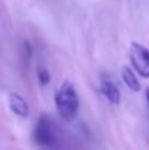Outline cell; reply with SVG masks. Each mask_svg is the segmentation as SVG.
Returning <instances> with one entry per match:
<instances>
[{
  "instance_id": "obj_7",
  "label": "cell",
  "mask_w": 149,
  "mask_h": 150,
  "mask_svg": "<svg viewBox=\"0 0 149 150\" xmlns=\"http://www.w3.org/2000/svg\"><path fill=\"white\" fill-rule=\"evenodd\" d=\"M37 77H38V82H40V85H41V86L48 85L51 77H50V71L47 70V67L40 66V67L37 69Z\"/></svg>"
},
{
  "instance_id": "obj_4",
  "label": "cell",
  "mask_w": 149,
  "mask_h": 150,
  "mask_svg": "<svg viewBox=\"0 0 149 150\" xmlns=\"http://www.w3.org/2000/svg\"><path fill=\"white\" fill-rule=\"evenodd\" d=\"M101 91L104 93V96L110 100L111 103H120V99H121V92L118 89V85L111 80V79H105L102 80L101 83Z\"/></svg>"
},
{
  "instance_id": "obj_6",
  "label": "cell",
  "mask_w": 149,
  "mask_h": 150,
  "mask_svg": "<svg viewBox=\"0 0 149 150\" xmlns=\"http://www.w3.org/2000/svg\"><path fill=\"white\" fill-rule=\"evenodd\" d=\"M121 77H123V82L124 85L133 91V92H139L140 91V83H139V79L136 77V73L129 67V66H124L121 69Z\"/></svg>"
},
{
  "instance_id": "obj_8",
  "label": "cell",
  "mask_w": 149,
  "mask_h": 150,
  "mask_svg": "<svg viewBox=\"0 0 149 150\" xmlns=\"http://www.w3.org/2000/svg\"><path fill=\"white\" fill-rule=\"evenodd\" d=\"M146 100H148V105H149V86H148V89H146Z\"/></svg>"
},
{
  "instance_id": "obj_2",
  "label": "cell",
  "mask_w": 149,
  "mask_h": 150,
  "mask_svg": "<svg viewBox=\"0 0 149 150\" xmlns=\"http://www.w3.org/2000/svg\"><path fill=\"white\" fill-rule=\"evenodd\" d=\"M34 140L43 149L54 150L60 146V134L51 117L41 115L38 118L34 128Z\"/></svg>"
},
{
  "instance_id": "obj_1",
  "label": "cell",
  "mask_w": 149,
  "mask_h": 150,
  "mask_svg": "<svg viewBox=\"0 0 149 150\" xmlns=\"http://www.w3.org/2000/svg\"><path fill=\"white\" fill-rule=\"evenodd\" d=\"M56 108L64 121H72L76 118L79 111V96L76 93L75 85L70 80H64L58 91L56 92Z\"/></svg>"
},
{
  "instance_id": "obj_3",
  "label": "cell",
  "mask_w": 149,
  "mask_h": 150,
  "mask_svg": "<svg viewBox=\"0 0 149 150\" xmlns=\"http://www.w3.org/2000/svg\"><path fill=\"white\" fill-rule=\"evenodd\" d=\"M130 64L133 66V70L140 76L149 79V50L146 47L140 45L139 42H132L130 51Z\"/></svg>"
},
{
  "instance_id": "obj_5",
  "label": "cell",
  "mask_w": 149,
  "mask_h": 150,
  "mask_svg": "<svg viewBox=\"0 0 149 150\" xmlns=\"http://www.w3.org/2000/svg\"><path fill=\"white\" fill-rule=\"evenodd\" d=\"M9 105H10V109H12L16 115H19V117H22V118H26V117H28V114H29V106H28L25 98H22L21 95H18V93H10V96H9Z\"/></svg>"
}]
</instances>
